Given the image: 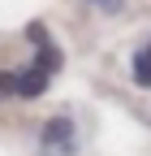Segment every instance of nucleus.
Wrapping results in <instances>:
<instances>
[{"mask_svg": "<svg viewBox=\"0 0 151 156\" xmlns=\"http://www.w3.org/2000/svg\"><path fill=\"white\" fill-rule=\"evenodd\" d=\"M39 143H43V152H56V156H69L73 152V122L61 113V117H52V122L43 126V134H39Z\"/></svg>", "mask_w": 151, "mask_h": 156, "instance_id": "f03ea898", "label": "nucleus"}, {"mask_svg": "<svg viewBox=\"0 0 151 156\" xmlns=\"http://www.w3.org/2000/svg\"><path fill=\"white\" fill-rule=\"evenodd\" d=\"M134 83H138L143 91H151V39L134 52Z\"/></svg>", "mask_w": 151, "mask_h": 156, "instance_id": "7ed1b4c3", "label": "nucleus"}, {"mask_svg": "<svg viewBox=\"0 0 151 156\" xmlns=\"http://www.w3.org/2000/svg\"><path fill=\"white\" fill-rule=\"evenodd\" d=\"M30 39H39V48H35V61L26 69H13V95H22V100H35V95H43L52 74L61 69V48H56V39L43 30V22H30L26 26Z\"/></svg>", "mask_w": 151, "mask_h": 156, "instance_id": "f257e3e1", "label": "nucleus"}]
</instances>
